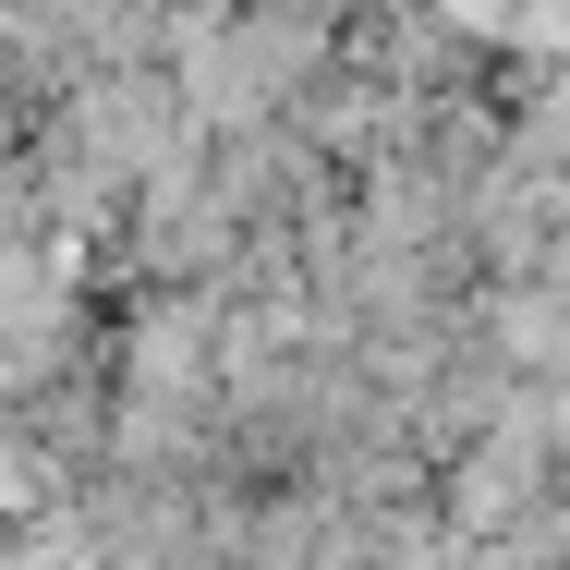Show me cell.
Returning <instances> with one entry per match:
<instances>
[{"instance_id": "1", "label": "cell", "mask_w": 570, "mask_h": 570, "mask_svg": "<svg viewBox=\"0 0 570 570\" xmlns=\"http://www.w3.org/2000/svg\"><path fill=\"white\" fill-rule=\"evenodd\" d=\"M328 12H352V0H328Z\"/></svg>"}]
</instances>
